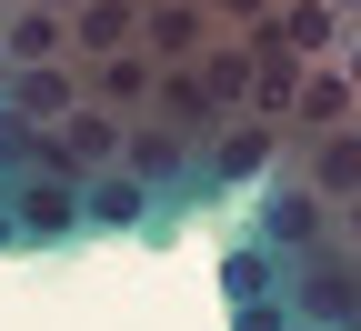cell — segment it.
Instances as JSON below:
<instances>
[{
  "instance_id": "3",
  "label": "cell",
  "mask_w": 361,
  "mask_h": 331,
  "mask_svg": "<svg viewBox=\"0 0 361 331\" xmlns=\"http://www.w3.org/2000/svg\"><path fill=\"white\" fill-rule=\"evenodd\" d=\"M231 331H301V311H291L281 291H251V301L231 311Z\"/></svg>"
},
{
  "instance_id": "2",
  "label": "cell",
  "mask_w": 361,
  "mask_h": 331,
  "mask_svg": "<svg viewBox=\"0 0 361 331\" xmlns=\"http://www.w3.org/2000/svg\"><path fill=\"white\" fill-rule=\"evenodd\" d=\"M161 201L141 191V181H130V171H101V181H90V191H80V221L90 231H141Z\"/></svg>"
},
{
  "instance_id": "5",
  "label": "cell",
  "mask_w": 361,
  "mask_h": 331,
  "mask_svg": "<svg viewBox=\"0 0 361 331\" xmlns=\"http://www.w3.org/2000/svg\"><path fill=\"white\" fill-rule=\"evenodd\" d=\"M0 251H20V231H11V201H0Z\"/></svg>"
},
{
  "instance_id": "4",
  "label": "cell",
  "mask_w": 361,
  "mask_h": 331,
  "mask_svg": "<svg viewBox=\"0 0 361 331\" xmlns=\"http://www.w3.org/2000/svg\"><path fill=\"white\" fill-rule=\"evenodd\" d=\"M221 291H231V301L271 291V251H231V261H221Z\"/></svg>"
},
{
  "instance_id": "6",
  "label": "cell",
  "mask_w": 361,
  "mask_h": 331,
  "mask_svg": "<svg viewBox=\"0 0 361 331\" xmlns=\"http://www.w3.org/2000/svg\"><path fill=\"white\" fill-rule=\"evenodd\" d=\"M341 331H361V321H341Z\"/></svg>"
},
{
  "instance_id": "1",
  "label": "cell",
  "mask_w": 361,
  "mask_h": 331,
  "mask_svg": "<svg viewBox=\"0 0 361 331\" xmlns=\"http://www.w3.org/2000/svg\"><path fill=\"white\" fill-rule=\"evenodd\" d=\"M11 231H20V251L71 241V231H80V181H71L61 161H40L30 181H11Z\"/></svg>"
}]
</instances>
